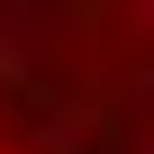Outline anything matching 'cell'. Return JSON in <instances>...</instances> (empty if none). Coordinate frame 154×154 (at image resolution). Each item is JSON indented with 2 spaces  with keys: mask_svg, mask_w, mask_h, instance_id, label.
Listing matches in <instances>:
<instances>
[{
  "mask_svg": "<svg viewBox=\"0 0 154 154\" xmlns=\"http://www.w3.org/2000/svg\"><path fill=\"white\" fill-rule=\"evenodd\" d=\"M0 154H154V9H0Z\"/></svg>",
  "mask_w": 154,
  "mask_h": 154,
  "instance_id": "obj_1",
  "label": "cell"
}]
</instances>
